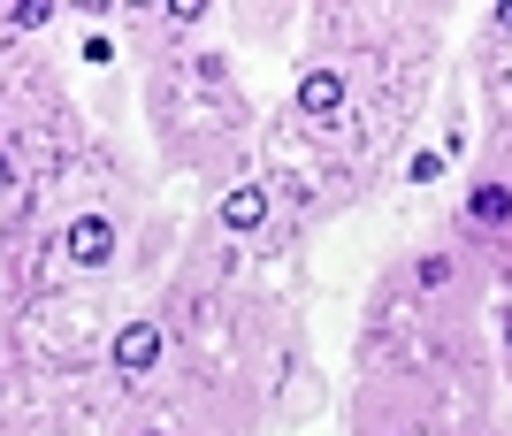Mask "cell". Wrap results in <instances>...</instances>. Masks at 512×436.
I'll list each match as a JSON object with an SVG mask.
<instances>
[{"instance_id": "obj_1", "label": "cell", "mask_w": 512, "mask_h": 436, "mask_svg": "<svg viewBox=\"0 0 512 436\" xmlns=\"http://www.w3.org/2000/svg\"><path fill=\"white\" fill-rule=\"evenodd\" d=\"M115 23L138 62V123H146L153 169L176 184H199L207 199L245 184L260 169V108L237 77V54L214 39L161 31L153 8H130Z\"/></svg>"}, {"instance_id": "obj_2", "label": "cell", "mask_w": 512, "mask_h": 436, "mask_svg": "<svg viewBox=\"0 0 512 436\" xmlns=\"http://www.w3.org/2000/svg\"><path fill=\"white\" fill-rule=\"evenodd\" d=\"M451 238L490 268L512 261V115H490V138L467 161V184H459V207H451Z\"/></svg>"}, {"instance_id": "obj_3", "label": "cell", "mask_w": 512, "mask_h": 436, "mask_svg": "<svg viewBox=\"0 0 512 436\" xmlns=\"http://www.w3.org/2000/svg\"><path fill=\"white\" fill-rule=\"evenodd\" d=\"M482 31H490V39H512V0H497V8H490V23H482Z\"/></svg>"}, {"instance_id": "obj_4", "label": "cell", "mask_w": 512, "mask_h": 436, "mask_svg": "<svg viewBox=\"0 0 512 436\" xmlns=\"http://www.w3.org/2000/svg\"><path fill=\"white\" fill-rule=\"evenodd\" d=\"M8 54H16V39H8V8H0V62H8Z\"/></svg>"}]
</instances>
